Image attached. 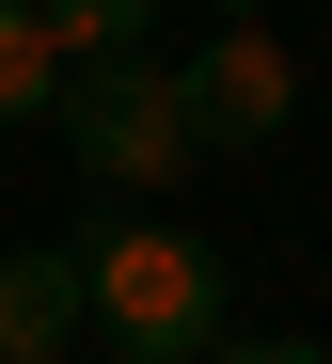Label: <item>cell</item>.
<instances>
[{"label": "cell", "instance_id": "cell-5", "mask_svg": "<svg viewBox=\"0 0 332 364\" xmlns=\"http://www.w3.org/2000/svg\"><path fill=\"white\" fill-rule=\"evenodd\" d=\"M32 16H48V48H63V64H127V48H159V16H174V0H32Z\"/></svg>", "mask_w": 332, "mask_h": 364}, {"label": "cell", "instance_id": "cell-3", "mask_svg": "<svg viewBox=\"0 0 332 364\" xmlns=\"http://www.w3.org/2000/svg\"><path fill=\"white\" fill-rule=\"evenodd\" d=\"M159 80H174L190 159H253V143H285V111H301V64H285V32H269V16H206Z\"/></svg>", "mask_w": 332, "mask_h": 364}, {"label": "cell", "instance_id": "cell-7", "mask_svg": "<svg viewBox=\"0 0 332 364\" xmlns=\"http://www.w3.org/2000/svg\"><path fill=\"white\" fill-rule=\"evenodd\" d=\"M206 364H332V348H301V333H222Z\"/></svg>", "mask_w": 332, "mask_h": 364}, {"label": "cell", "instance_id": "cell-2", "mask_svg": "<svg viewBox=\"0 0 332 364\" xmlns=\"http://www.w3.org/2000/svg\"><path fill=\"white\" fill-rule=\"evenodd\" d=\"M48 127H63V159H80L111 206H159L174 174H190V127H174V80H159V48H127V64H63Z\"/></svg>", "mask_w": 332, "mask_h": 364}, {"label": "cell", "instance_id": "cell-6", "mask_svg": "<svg viewBox=\"0 0 332 364\" xmlns=\"http://www.w3.org/2000/svg\"><path fill=\"white\" fill-rule=\"evenodd\" d=\"M48 95H63V48H48V16H32V0H0V127H32Z\"/></svg>", "mask_w": 332, "mask_h": 364}, {"label": "cell", "instance_id": "cell-1", "mask_svg": "<svg viewBox=\"0 0 332 364\" xmlns=\"http://www.w3.org/2000/svg\"><path fill=\"white\" fill-rule=\"evenodd\" d=\"M80 317L111 333V364H206L222 348V254L159 206H111L80 237Z\"/></svg>", "mask_w": 332, "mask_h": 364}, {"label": "cell", "instance_id": "cell-4", "mask_svg": "<svg viewBox=\"0 0 332 364\" xmlns=\"http://www.w3.org/2000/svg\"><path fill=\"white\" fill-rule=\"evenodd\" d=\"M95 317H80V237H16L0 254V364H63Z\"/></svg>", "mask_w": 332, "mask_h": 364}, {"label": "cell", "instance_id": "cell-8", "mask_svg": "<svg viewBox=\"0 0 332 364\" xmlns=\"http://www.w3.org/2000/svg\"><path fill=\"white\" fill-rule=\"evenodd\" d=\"M206 16H269V0H206Z\"/></svg>", "mask_w": 332, "mask_h": 364}]
</instances>
